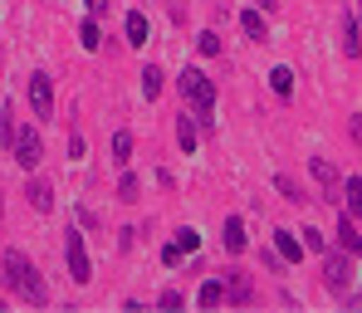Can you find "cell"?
<instances>
[{
    "label": "cell",
    "mask_w": 362,
    "mask_h": 313,
    "mask_svg": "<svg viewBox=\"0 0 362 313\" xmlns=\"http://www.w3.org/2000/svg\"><path fill=\"white\" fill-rule=\"evenodd\" d=\"M221 245H226V254H245V250H250L245 215H226V225H221Z\"/></svg>",
    "instance_id": "11"
},
{
    "label": "cell",
    "mask_w": 362,
    "mask_h": 313,
    "mask_svg": "<svg viewBox=\"0 0 362 313\" xmlns=\"http://www.w3.org/2000/svg\"><path fill=\"white\" fill-rule=\"evenodd\" d=\"M10 152H15V162H20L25 172H35V167H40V157H45V142H40V132H35V127H20V137H15V147H10Z\"/></svg>",
    "instance_id": "7"
},
{
    "label": "cell",
    "mask_w": 362,
    "mask_h": 313,
    "mask_svg": "<svg viewBox=\"0 0 362 313\" xmlns=\"http://www.w3.org/2000/svg\"><path fill=\"white\" fill-rule=\"evenodd\" d=\"M78 45H83L88 54L103 45V30H98V20H93V15H83V25H78Z\"/></svg>",
    "instance_id": "22"
},
{
    "label": "cell",
    "mask_w": 362,
    "mask_h": 313,
    "mask_svg": "<svg viewBox=\"0 0 362 313\" xmlns=\"http://www.w3.org/2000/svg\"><path fill=\"white\" fill-rule=\"evenodd\" d=\"M343 211L348 215H362V177H348L343 182Z\"/></svg>",
    "instance_id": "21"
},
{
    "label": "cell",
    "mask_w": 362,
    "mask_h": 313,
    "mask_svg": "<svg viewBox=\"0 0 362 313\" xmlns=\"http://www.w3.org/2000/svg\"><path fill=\"white\" fill-rule=\"evenodd\" d=\"M83 5H88V15H93V20H103V15H108V10H113V5H108V0H83Z\"/></svg>",
    "instance_id": "33"
},
{
    "label": "cell",
    "mask_w": 362,
    "mask_h": 313,
    "mask_svg": "<svg viewBox=\"0 0 362 313\" xmlns=\"http://www.w3.org/2000/svg\"><path fill=\"white\" fill-rule=\"evenodd\" d=\"M299 240H303V250L328 254V235H323V230H313V225H303V230H299Z\"/></svg>",
    "instance_id": "26"
},
{
    "label": "cell",
    "mask_w": 362,
    "mask_h": 313,
    "mask_svg": "<svg viewBox=\"0 0 362 313\" xmlns=\"http://www.w3.org/2000/svg\"><path fill=\"white\" fill-rule=\"evenodd\" d=\"M177 245H181L186 254H196V250H201V235H196V225H181V230H177Z\"/></svg>",
    "instance_id": "29"
},
{
    "label": "cell",
    "mask_w": 362,
    "mask_h": 313,
    "mask_svg": "<svg viewBox=\"0 0 362 313\" xmlns=\"http://www.w3.org/2000/svg\"><path fill=\"white\" fill-rule=\"evenodd\" d=\"M25 98H30V113H35V123H49V118H54V78H49L45 69H35V73H30V83H25Z\"/></svg>",
    "instance_id": "5"
},
{
    "label": "cell",
    "mask_w": 362,
    "mask_h": 313,
    "mask_svg": "<svg viewBox=\"0 0 362 313\" xmlns=\"http://www.w3.org/2000/svg\"><path fill=\"white\" fill-rule=\"evenodd\" d=\"M274 191H279V196H284L289 206H308V196H303V187L294 182V177H289V172H274Z\"/></svg>",
    "instance_id": "18"
},
{
    "label": "cell",
    "mask_w": 362,
    "mask_h": 313,
    "mask_svg": "<svg viewBox=\"0 0 362 313\" xmlns=\"http://www.w3.org/2000/svg\"><path fill=\"white\" fill-rule=\"evenodd\" d=\"M137 191H142L137 172H127V167H122V177H118V201H127V206H132V201H137Z\"/></svg>",
    "instance_id": "25"
},
{
    "label": "cell",
    "mask_w": 362,
    "mask_h": 313,
    "mask_svg": "<svg viewBox=\"0 0 362 313\" xmlns=\"http://www.w3.org/2000/svg\"><path fill=\"white\" fill-rule=\"evenodd\" d=\"M240 30L250 35V40H264V35H269V25H264L259 10H240Z\"/></svg>",
    "instance_id": "23"
},
{
    "label": "cell",
    "mask_w": 362,
    "mask_h": 313,
    "mask_svg": "<svg viewBox=\"0 0 362 313\" xmlns=\"http://www.w3.org/2000/svg\"><path fill=\"white\" fill-rule=\"evenodd\" d=\"M308 172H313V182L323 187V201H328V206H343V182H338V167H333L328 157H308Z\"/></svg>",
    "instance_id": "6"
},
{
    "label": "cell",
    "mask_w": 362,
    "mask_h": 313,
    "mask_svg": "<svg viewBox=\"0 0 362 313\" xmlns=\"http://www.w3.org/2000/svg\"><path fill=\"white\" fill-rule=\"evenodd\" d=\"M255 5H259V10H269V15H274V0H255Z\"/></svg>",
    "instance_id": "35"
},
{
    "label": "cell",
    "mask_w": 362,
    "mask_h": 313,
    "mask_svg": "<svg viewBox=\"0 0 362 313\" xmlns=\"http://www.w3.org/2000/svg\"><path fill=\"white\" fill-rule=\"evenodd\" d=\"M69 157H74V162L83 157V132H69Z\"/></svg>",
    "instance_id": "32"
},
{
    "label": "cell",
    "mask_w": 362,
    "mask_h": 313,
    "mask_svg": "<svg viewBox=\"0 0 362 313\" xmlns=\"http://www.w3.org/2000/svg\"><path fill=\"white\" fill-rule=\"evenodd\" d=\"M353 254H358V259H362V240H358V250H353Z\"/></svg>",
    "instance_id": "36"
},
{
    "label": "cell",
    "mask_w": 362,
    "mask_h": 313,
    "mask_svg": "<svg viewBox=\"0 0 362 313\" xmlns=\"http://www.w3.org/2000/svg\"><path fill=\"white\" fill-rule=\"evenodd\" d=\"M162 88H167V73H162L157 64H147V69H142V98H147V103H157V98H162Z\"/></svg>",
    "instance_id": "16"
},
{
    "label": "cell",
    "mask_w": 362,
    "mask_h": 313,
    "mask_svg": "<svg viewBox=\"0 0 362 313\" xmlns=\"http://www.w3.org/2000/svg\"><path fill=\"white\" fill-rule=\"evenodd\" d=\"M333 240H338V250H358V215H348L343 206H338V225H333Z\"/></svg>",
    "instance_id": "12"
},
{
    "label": "cell",
    "mask_w": 362,
    "mask_h": 313,
    "mask_svg": "<svg viewBox=\"0 0 362 313\" xmlns=\"http://www.w3.org/2000/svg\"><path fill=\"white\" fill-rule=\"evenodd\" d=\"M259 264H264L269 274H284V264H289V259H284L279 250H269V245H264V250H259Z\"/></svg>",
    "instance_id": "28"
},
{
    "label": "cell",
    "mask_w": 362,
    "mask_h": 313,
    "mask_svg": "<svg viewBox=\"0 0 362 313\" xmlns=\"http://www.w3.org/2000/svg\"><path fill=\"white\" fill-rule=\"evenodd\" d=\"M343 54H348V59H358V54H362V25H358L353 10H343Z\"/></svg>",
    "instance_id": "13"
},
{
    "label": "cell",
    "mask_w": 362,
    "mask_h": 313,
    "mask_svg": "<svg viewBox=\"0 0 362 313\" xmlns=\"http://www.w3.org/2000/svg\"><path fill=\"white\" fill-rule=\"evenodd\" d=\"M0 284L10 289V294H20L25 304H49V284L40 279V269L25 259L20 250H5V259H0Z\"/></svg>",
    "instance_id": "1"
},
{
    "label": "cell",
    "mask_w": 362,
    "mask_h": 313,
    "mask_svg": "<svg viewBox=\"0 0 362 313\" xmlns=\"http://www.w3.org/2000/svg\"><path fill=\"white\" fill-rule=\"evenodd\" d=\"M25 201L35 206V215H49V211H54V187H49L45 177L30 172V182H25Z\"/></svg>",
    "instance_id": "9"
},
{
    "label": "cell",
    "mask_w": 362,
    "mask_h": 313,
    "mask_svg": "<svg viewBox=\"0 0 362 313\" xmlns=\"http://www.w3.org/2000/svg\"><path fill=\"white\" fill-rule=\"evenodd\" d=\"M177 93L191 103V108H201V113H206V108H216V83H211L201 69H191V64L177 73Z\"/></svg>",
    "instance_id": "4"
},
{
    "label": "cell",
    "mask_w": 362,
    "mask_h": 313,
    "mask_svg": "<svg viewBox=\"0 0 362 313\" xmlns=\"http://www.w3.org/2000/svg\"><path fill=\"white\" fill-rule=\"evenodd\" d=\"M274 250L284 254L289 264H299L303 254H308V250H303V240H299V230H274Z\"/></svg>",
    "instance_id": "14"
},
{
    "label": "cell",
    "mask_w": 362,
    "mask_h": 313,
    "mask_svg": "<svg viewBox=\"0 0 362 313\" xmlns=\"http://www.w3.org/2000/svg\"><path fill=\"white\" fill-rule=\"evenodd\" d=\"M113 167H132V132H127V127H118V132H113Z\"/></svg>",
    "instance_id": "20"
},
{
    "label": "cell",
    "mask_w": 362,
    "mask_h": 313,
    "mask_svg": "<svg viewBox=\"0 0 362 313\" xmlns=\"http://www.w3.org/2000/svg\"><path fill=\"white\" fill-rule=\"evenodd\" d=\"M157 309H167V313H177V309H186V299H181L177 289H162V294H157Z\"/></svg>",
    "instance_id": "30"
},
{
    "label": "cell",
    "mask_w": 362,
    "mask_h": 313,
    "mask_svg": "<svg viewBox=\"0 0 362 313\" xmlns=\"http://www.w3.org/2000/svg\"><path fill=\"white\" fill-rule=\"evenodd\" d=\"M181 259H186V250H181L177 240H172V245H162V264H167V269H177Z\"/></svg>",
    "instance_id": "31"
},
{
    "label": "cell",
    "mask_w": 362,
    "mask_h": 313,
    "mask_svg": "<svg viewBox=\"0 0 362 313\" xmlns=\"http://www.w3.org/2000/svg\"><path fill=\"white\" fill-rule=\"evenodd\" d=\"M358 25H362V5H358Z\"/></svg>",
    "instance_id": "37"
},
{
    "label": "cell",
    "mask_w": 362,
    "mask_h": 313,
    "mask_svg": "<svg viewBox=\"0 0 362 313\" xmlns=\"http://www.w3.org/2000/svg\"><path fill=\"white\" fill-rule=\"evenodd\" d=\"M196 304H201V309H221V304H226V279H206V284L196 289Z\"/></svg>",
    "instance_id": "17"
},
{
    "label": "cell",
    "mask_w": 362,
    "mask_h": 313,
    "mask_svg": "<svg viewBox=\"0 0 362 313\" xmlns=\"http://www.w3.org/2000/svg\"><path fill=\"white\" fill-rule=\"evenodd\" d=\"M0 211H5V206H0Z\"/></svg>",
    "instance_id": "38"
},
{
    "label": "cell",
    "mask_w": 362,
    "mask_h": 313,
    "mask_svg": "<svg viewBox=\"0 0 362 313\" xmlns=\"http://www.w3.org/2000/svg\"><path fill=\"white\" fill-rule=\"evenodd\" d=\"M353 279H358V254L353 250H328L323 254V289L333 299H348L353 294Z\"/></svg>",
    "instance_id": "2"
},
{
    "label": "cell",
    "mask_w": 362,
    "mask_h": 313,
    "mask_svg": "<svg viewBox=\"0 0 362 313\" xmlns=\"http://www.w3.org/2000/svg\"><path fill=\"white\" fill-rule=\"evenodd\" d=\"M132 235H137V230H132V225H122V230H118V250H132Z\"/></svg>",
    "instance_id": "34"
},
{
    "label": "cell",
    "mask_w": 362,
    "mask_h": 313,
    "mask_svg": "<svg viewBox=\"0 0 362 313\" xmlns=\"http://www.w3.org/2000/svg\"><path fill=\"white\" fill-rule=\"evenodd\" d=\"M122 35H127V45H132V49H142V45H147V15H142V10H127Z\"/></svg>",
    "instance_id": "15"
},
{
    "label": "cell",
    "mask_w": 362,
    "mask_h": 313,
    "mask_svg": "<svg viewBox=\"0 0 362 313\" xmlns=\"http://www.w3.org/2000/svg\"><path fill=\"white\" fill-rule=\"evenodd\" d=\"M226 304H230V309L255 304V279H250L245 269H230V274H226Z\"/></svg>",
    "instance_id": "8"
},
{
    "label": "cell",
    "mask_w": 362,
    "mask_h": 313,
    "mask_svg": "<svg viewBox=\"0 0 362 313\" xmlns=\"http://www.w3.org/2000/svg\"><path fill=\"white\" fill-rule=\"evenodd\" d=\"M177 147L186 152V157H196V147H201V123H196L191 103H186V113L177 118Z\"/></svg>",
    "instance_id": "10"
},
{
    "label": "cell",
    "mask_w": 362,
    "mask_h": 313,
    "mask_svg": "<svg viewBox=\"0 0 362 313\" xmlns=\"http://www.w3.org/2000/svg\"><path fill=\"white\" fill-rule=\"evenodd\" d=\"M64 264H69V279L83 289L88 279H93V259H88V240H83V230H64Z\"/></svg>",
    "instance_id": "3"
},
{
    "label": "cell",
    "mask_w": 362,
    "mask_h": 313,
    "mask_svg": "<svg viewBox=\"0 0 362 313\" xmlns=\"http://www.w3.org/2000/svg\"><path fill=\"white\" fill-rule=\"evenodd\" d=\"M15 137H20V127H15V108H10V103H0V142H5V147H15Z\"/></svg>",
    "instance_id": "24"
},
{
    "label": "cell",
    "mask_w": 362,
    "mask_h": 313,
    "mask_svg": "<svg viewBox=\"0 0 362 313\" xmlns=\"http://www.w3.org/2000/svg\"><path fill=\"white\" fill-rule=\"evenodd\" d=\"M269 88H274V98H289L294 93V69L289 64H274L269 69Z\"/></svg>",
    "instance_id": "19"
},
{
    "label": "cell",
    "mask_w": 362,
    "mask_h": 313,
    "mask_svg": "<svg viewBox=\"0 0 362 313\" xmlns=\"http://www.w3.org/2000/svg\"><path fill=\"white\" fill-rule=\"evenodd\" d=\"M196 49H201L206 59H211V54H221V35H216V30H201V35H196Z\"/></svg>",
    "instance_id": "27"
}]
</instances>
